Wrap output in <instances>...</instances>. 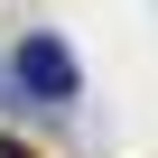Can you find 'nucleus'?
<instances>
[{"label":"nucleus","instance_id":"f257e3e1","mask_svg":"<svg viewBox=\"0 0 158 158\" xmlns=\"http://www.w3.org/2000/svg\"><path fill=\"white\" fill-rule=\"evenodd\" d=\"M19 65H28V74H37V84H47V93H37V102H65V93H74V65H65V56H56V47H47V37H28V47H19Z\"/></svg>","mask_w":158,"mask_h":158},{"label":"nucleus","instance_id":"f03ea898","mask_svg":"<svg viewBox=\"0 0 158 158\" xmlns=\"http://www.w3.org/2000/svg\"><path fill=\"white\" fill-rule=\"evenodd\" d=\"M0 158H37V149H19V139H0Z\"/></svg>","mask_w":158,"mask_h":158}]
</instances>
